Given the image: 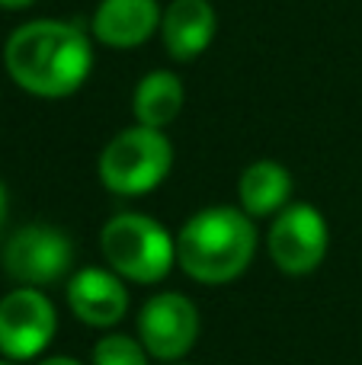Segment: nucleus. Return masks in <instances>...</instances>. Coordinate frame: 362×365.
<instances>
[{"label": "nucleus", "instance_id": "11", "mask_svg": "<svg viewBox=\"0 0 362 365\" xmlns=\"http://www.w3.org/2000/svg\"><path fill=\"white\" fill-rule=\"evenodd\" d=\"M218 29L215 6L209 0H170L160 16V38L173 61H192L212 45Z\"/></svg>", "mask_w": 362, "mask_h": 365}, {"label": "nucleus", "instance_id": "19", "mask_svg": "<svg viewBox=\"0 0 362 365\" xmlns=\"http://www.w3.org/2000/svg\"><path fill=\"white\" fill-rule=\"evenodd\" d=\"M167 365H180V362H167Z\"/></svg>", "mask_w": 362, "mask_h": 365}, {"label": "nucleus", "instance_id": "7", "mask_svg": "<svg viewBox=\"0 0 362 365\" xmlns=\"http://www.w3.org/2000/svg\"><path fill=\"white\" fill-rule=\"evenodd\" d=\"M58 330L55 304L42 289L16 285L0 298V353L10 362H26L45 353Z\"/></svg>", "mask_w": 362, "mask_h": 365}, {"label": "nucleus", "instance_id": "16", "mask_svg": "<svg viewBox=\"0 0 362 365\" xmlns=\"http://www.w3.org/2000/svg\"><path fill=\"white\" fill-rule=\"evenodd\" d=\"M36 365H83V362L71 359V356H45V359H38Z\"/></svg>", "mask_w": 362, "mask_h": 365}, {"label": "nucleus", "instance_id": "9", "mask_svg": "<svg viewBox=\"0 0 362 365\" xmlns=\"http://www.w3.org/2000/svg\"><path fill=\"white\" fill-rule=\"evenodd\" d=\"M68 308L87 327H115L128 314L125 279L100 266L74 272L68 279Z\"/></svg>", "mask_w": 362, "mask_h": 365}, {"label": "nucleus", "instance_id": "12", "mask_svg": "<svg viewBox=\"0 0 362 365\" xmlns=\"http://www.w3.org/2000/svg\"><path fill=\"white\" fill-rule=\"evenodd\" d=\"M237 199L250 218H276L292 199V173L276 160H254L237 180Z\"/></svg>", "mask_w": 362, "mask_h": 365}, {"label": "nucleus", "instance_id": "3", "mask_svg": "<svg viewBox=\"0 0 362 365\" xmlns=\"http://www.w3.org/2000/svg\"><path fill=\"white\" fill-rule=\"evenodd\" d=\"M100 250L106 266L125 282L154 285L177 266V237L141 212H119L103 225Z\"/></svg>", "mask_w": 362, "mask_h": 365}, {"label": "nucleus", "instance_id": "8", "mask_svg": "<svg viewBox=\"0 0 362 365\" xmlns=\"http://www.w3.org/2000/svg\"><path fill=\"white\" fill-rule=\"evenodd\" d=\"M138 340L157 362H180L199 340V308L180 292H157L138 311Z\"/></svg>", "mask_w": 362, "mask_h": 365}, {"label": "nucleus", "instance_id": "1", "mask_svg": "<svg viewBox=\"0 0 362 365\" xmlns=\"http://www.w3.org/2000/svg\"><path fill=\"white\" fill-rule=\"evenodd\" d=\"M6 74L26 93L64 100L87 83L93 45L87 32L64 19H32L10 32L4 45Z\"/></svg>", "mask_w": 362, "mask_h": 365}, {"label": "nucleus", "instance_id": "15", "mask_svg": "<svg viewBox=\"0 0 362 365\" xmlns=\"http://www.w3.org/2000/svg\"><path fill=\"white\" fill-rule=\"evenodd\" d=\"M6 212H10V195H6V186L0 182V231L6 225Z\"/></svg>", "mask_w": 362, "mask_h": 365}, {"label": "nucleus", "instance_id": "5", "mask_svg": "<svg viewBox=\"0 0 362 365\" xmlns=\"http://www.w3.org/2000/svg\"><path fill=\"white\" fill-rule=\"evenodd\" d=\"M4 272L16 285L26 289H45L61 282L74 263L71 237L55 225H26L13 231L0 253Z\"/></svg>", "mask_w": 362, "mask_h": 365}, {"label": "nucleus", "instance_id": "17", "mask_svg": "<svg viewBox=\"0 0 362 365\" xmlns=\"http://www.w3.org/2000/svg\"><path fill=\"white\" fill-rule=\"evenodd\" d=\"M36 0H0V10H26V6H32Z\"/></svg>", "mask_w": 362, "mask_h": 365}, {"label": "nucleus", "instance_id": "18", "mask_svg": "<svg viewBox=\"0 0 362 365\" xmlns=\"http://www.w3.org/2000/svg\"><path fill=\"white\" fill-rule=\"evenodd\" d=\"M0 365H13V362H0Z\"/></svg>", "mask_w": 362, "mask_h": 365}, {"label": "nucleus", "instance_id": "6", "mask_svg": "<svg viewBox=\"0 0 362 365\" xmlns=\"http://www.w3.org/2000/svg\"><path fill=\"white\" fill-rule=\"evenodd\" d=\"M327 244H331V234H327L324 215L308 202H295V205L289 202L273 218L267 234L269 257L289 276H305L318 269L327 257Z\"/></svg>", "mask_w": 362, "mask_h": 365}, {"label": "nucleus", "instance_id": "13", "mask_svg": "<svg viewBox=\"0 0 362 365\" xmlns=\"http://www.w3.org/2000/svg\"><path fill=\"white\" fill-rule=\"evenodd\" d=\"M183 103H186V90L173 71H151V74H145L132 96V109L138 125L160 128V132L170 122H177V115L183 113Z\"/></svg>", "mask_w": 362, "mask_h": 365}, {"label": "nucleus", "instance_id": "10", "mask_svg": "<svg viewBox=\"0 0 362 365\" xmlns=\"http://www.w3.org/2000/svg\"><path fill=\"white\" fill-rule=\"evenodd\" d=\"M157 0H100L93 13V36L109 48H138L160 32Z\"/></svg>", "mask_w": 362, "mask_h": 365}, {"label": "nucleus", "instance_id": "4", "mask_svg": "<svg viewBox=\"0 0 362 365\" xmlns=\"http://www.w3.org/2000/svg\"><path fill=\"white\" fill-rule=\"evenodd\" d=\"M173 167V145L160 128H122L100 151L96 173L115 195H148L167 180Z\"/></svg>", "mask_w": 362, "mask_h": 365}, {"label": "nucleus", "instance_id": "14", "mask_svg": "<svg viewBox=\"0 0 362 365\" xmlns=\"http://www.w3.org/2000/svg\"><path fill=\"white\" fill-rule=\"evenodd\" d=\"M90 362L93 365H151V353L145 349V343L138 336L109 334L93 343Z\"/></svg>", "mask_w": 362, "mask_h": 365}, {"label": "nucleus", "instance_id": "2", "mask_svg": "<svg viewBox=\"0 0 362 365\" xmlns=\"http://www.w3.org/2000/svg\"><path fill=\"white\" fill-rule=\"evenodd\" d=\"M257 253V227L244 208L212 205L177 234V266L202 285L234 282Z\"/></svg>", "mask_w": 362, "mask_h": 365}]
</instances>
